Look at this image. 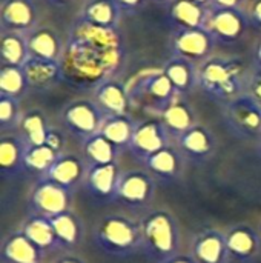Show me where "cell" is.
I'll list each match as a JSON object with an SVG mask.
<instances>
[{"instance_id":"6da1fadb","label":"cell","mask_w":261,"mask_h":263,"mask_svg":"<svg viewBox=\"0 0 261 263\" xmlns=\"http://www.w3.org/2000/svg\"><path fill=\"white\" fill-rule=\"evenodd\" d=\"M142 253L152 262L163 263L180 254L182 231L175 216L166 210L148 213L142 220Z\"/></svg>"},{"instance_id":"7a4b0ae2","label":"cell","mask_w":261,"mask_h":263,"mask_svg":"<svg viewBox=\"0 0 261 263\" xmlns=\"http://www.w3.org/2000/svg\"><path fill=\"white\" fill-rule=\"evenodd\" d=\"M92 240L106 256L128 259L142 251V227L126 216L111 214L94 225Z\"/></svg>"},{"instance_id":"3957f363","label":"cell","mask_w":261,"mask_h":263,"mask_svg":"<svg viewBox=\"0 0 261 263\" xmlns=\"http://www.w3.org/2000/svg\"><path fill=\"white\" fill-rule=\"evenodd\" d=\"M120 62V54H106L89 43L71 37L63 52L65 74L80 83H95L114 71Z\"/></svg>"},{"instance_id":"277c9868","label":"cell","mask_w":261,"mask_h":263,"mask_svg":"<svg viewBox=\"0 0 261 263\" xmlns=\"http://www.w3.org/2000/svg\"><path fill=\"white\" fill-rule=\"evenodd\" d=\"M245 66L237 59H212L203 63L197 74L200 88L217 100L231 102L240 96Z\"/></svg>"},{"instance_id":"5b68a950","label":"cell","mask_w":261,"mask_h":263,"mask_svg":"<svg viewBox=\"0 0 261 263\" xmlns=\"http://www.w3.org/2000/svg\"><path fill=\"white\" fill-rule=\"evenodd\" d=\"M228 128L242 139L261 136V103L251 94H240L225 106Z\"/></svg>"},{"instance_id":"8992f818","label":"cell","mask_w":261,"mask_h":263,"mask_svg":"<svg viewBox=\"0 0 261 263\" xmlns=\"http://www.w3.org/2000/svg\"><path fill=\"white\" fill-rule=\"evenodd\" d=\"M155 194V179L148 171H125L120 174L114 202L131 210L146 208Z\"/></svg>"},{"instance_id":"52a82bcc","label":"cell","mask_w":261,"mask_h":263,"mask_svg":"<svg viewBox=\"0 0 261 263\" xmlns=\"http://www.w3.org/2000/svg\"><path fill=\"white\" fill-rule=\"evenodd\" d=\"M72 196L74 193L66 190L65 186L46 179H40L29 194V211L32 214L54 217L71 210V203L74 199Z\"/></svg>"},{"instance_id":"ba28073f","label":"cell","mask_w":261,"mask_h":263,"mask_svg":"<svg viewBox=\"0 0 261 263\" xmlns=\"http://www.w3.org/2000/svg\"><path fill=\"white\" fill-rule=\"evenodd\" d=\"M103 120L105 117L100 106L88 100L72 102L63 111V122L66 128L83 142L91 136L100 133Z\"/></svg>"},{"instance_id":"9c48e42d","label":"cell","mask_w":261,"mask_h":263,"mask_svg":"<svg viewBox=\"0 0 261 263\" xmlns=\"http://www.w3.org/2000/svg\"><path fill=\"white\" fill-rule=\"evenodd\" d=\"M231 260L235 263H255L261 253L258 230L249 223H235L225 231Z\"/></svg>"},{"instance_id":"30bf717a","label":"cell","mask_w":261,"mask_h":263,"mask_svg":"<svg viewBox=\"0 0 261 263\" xmlns=\"http://www.w3.org/2000/svg\"><path fill=\"white\" fill-rule=\"evenodd\" d=\"M205 28L214 39L225 43H234L246 32L248 18L238 8H215L208 14Z\"/></svg>"},{"instance_id":"8fae6325","label":"cell","mask_w":261,"mask_h":263,"mask_svg":"<svg viewBox=\"0 0 261 263\" xmlns=\"http://www.w3.org/2000/svg\"><path fill=\"white\" fill-rule=\"evenodd\" d=\"M177 140L178 151L182 156L192 163H206L215 153V137L205 126L195 125L182 134Z\"/></svg>"},{"instance_id":"7c38bea8","label":"cell","mask_w":261,"mask_h":263,"mask_svg":"<svg viewBox=\"0 0 261 263\" xmlns=\"http://www.w3.org/2000/svg\"><path fill=\"white\" fill-rule=\"evenodd\" d=\"M197 263H229L231 256L228 251L225 233L215 228L200 231L191 243L189 253Z\"/></svg>"},{"instance_id":"4fadbf2b","label":"cell","mask_w":261,"mask_h":263,"mask_svg":"<svg viewBox=\"0 0 261 263\" xmlns=\"http://www.w3.org/2000/svg\"><path fill=\"white\" fill-rule=\"evenodd\" d=\"M169 139L171 136L162 122H145V123L135 125V131H134L129 149L132 156H135L138 160L143 162L151 154L168 146Z\"/></svg>"},{"instance_id":"5bb4252c","label":"cell","mask_w":261,"mask_h":263,"mask_svg":"<svg viewBox=\"0 0 261 263\" xmlns=\"http://www.w3.org/2000/svg\"><path fill=\"white\" fill-rule=\"evenodd\" d=\"M212 35L206 28H185L174 35L172 46L177 57L189 62L205 59L212 49Z\"/></svg>"},{"instance_id":"9a60e30c","label":"cell","mask_w":261,"mask_h":263,"mask_svg":"<svg viewBox=\"0 0 261 263\" xmlns=\"http://www.w3.org/2000/svg\"><path fill=\"white\" fill-rule=\"evenodd\" d=\"M183 160L185 157L182 156L178 148L175 149L168 145L146 157L142 163L154 179L160 180L162 183H174L180 179L183 173Z\"/></svg>"},{"instance_id":"2e32d148","label":"cell","mask_w":261,"mask_h":263,"mask_svg":"<svg viewBox=\"0 0 261 263\" xmlns=\"http://www.w3.org/2000/svg\"><path fill=\"white\" fill-rule=\"evenodd\" d=\"M117 163L91 165L86 171L85 186L88 193L98 202H114L117 183L120 179Z\"/></svg>"},{"instance_id":"e0dca14e","label":"cell","mask_w":261,"mask_h":263,"mask_svg":"<svg viewBox=\"0 0 261 263\" xmlns=\"http://www.w3.org/2000/svg\"><path fill=\"white\" fill-rule=\"evenodd\" d=\"M71 37L83 40L106 54H122V40L114 26H100L82 20L74 26Z\"/></svg>"},{"instance_id":"ac0fdd59","label":"cell","mask_w":261,"mask_h":263,"mask_svg":"<svg viewBox=\"0 0 261 263\" xmlns=\"http://www.w3.org/2000/svg\"><path fill=\"white\" fill-rule=\"evenodd\" d=\"M88 168L83 160L72 154H60L55 162L49 166V170L40 176V179H46L65 186L69 191H75L80 183L85 182Z\"/></svg>"},{"instance_id":"d6986e66","label":"cell","mask_w":261,"mask_h":263,"mask_svg":"<svg viewBox=\"0 0 261 263\" xmlns=\"http://www.w3.org/2000/svg\"><path fill=\"white\" fill-rule=\"evenodd\" d=\"M28 143L23 137L3 134L0 139V174L3 180H12L26 171L25 153Z\"/></svg>"},{"instance_id":"ffe728a7","label":"cell","mask_w":261,"mask_h":263,"mask_svg":"<svg viewBox=\"0 0 261 263\" xmlns=\"http://www.w3.org/2000/svg\"><path fill=\"white\" fill-rule=\"evenodd\" d=\"M43 251L22 231L8 234L2 242V263H42Z\"/></svg>"},{"instance_id":"44dd1931","label":"cell","mask_w":261,"mask_h":263,"mask_svg":"<svg viewBox=\"0 0 261 263\" xmlns=\"http://www.w3.org/2000/svg\"><path fill=\"white\" fill-rule=\"evenodd\" d=\"M160 122L174 139H178L182 134L197 125L192 108L182 97H174L165 108H162Z\"/></svg>"},{"instance_id":"7402d4cb","label":"cell","mask_w":261,"mask_h":263,"mask_svg":"<svg viewBox=\"0 0 261 263\" xmlns=\"http://www.w3.org/2000/svg\"><path fill=\"white\" fill-rule=\"evenodd\" d=\"M175 92L177 91H175L172 82L162 71V72L148 74L146 77L138 79L134 83V91H131L129 96L131 94L146 96V97H149V100L160 103V108H165L175 97Z\"/></svg>"},{"instance_id":"603a6c76","label":"cell","mask_w":261,"mask_h":263,"mask_svg":"<svg viewBox=\"0 0 261 263\" xmlns=\"http://www.w3.org/2000/svg\"><path fill=\"white\" fill-rule=\"evenodd\" d=\"M20 231L28 239H31L43 253L62 250V245L55 236V231L49 217H45L40 214H31L23 222Z\"/></svg>"},{"instance_id":"cb8c5ba5","label":"cell","mask_w":261,"mask_h":263,"mask_svg":"<svg viewBox=\"0 0 261 263\" xmlns=\"http://www.w3.org/2000/svg\"><path fill=\"white\" fill-rule=\"evenodd\" d=\"M37 18L35 6L31 0H5L2 6V23L12 32L29 29Z\"/></svg>"},{"instance_id":"d4e9b609","label":"cell","mask_w":261,"mask_h":263,"mask_svg":"<svg viewBox=\"0 0 261 263\" xmlns=\"http://www.w3.org/2000/svg\"><path fill=\"white\" fill-rule=\"evenodd\" d=\"M28 85L31 88H48L62 74V65L58 60H46L29 55L22 65Z\"/></svg>"},{"instance_id":"484cf974","label":"cell","mask_w":261,"mask_h":263,"mask_svg":"<svg viewBox=\"0 0 261 263\" xmlns=\"http://www.w3.org/2000/svg\"><path fill=\"white\" fill-rule=\"evenodd\" d=\"M97 103L109 116H126L129 108V92L117 82H103L97 89Z\"/></svg>"},{"instance_id":"4316f807","label":"cell","mask_w":261,"mask_h":263,"mask_svg":"<svg viewBox=\"0 0 261 263\" xmlns=\"http://www.w3.org/2000/svg\"><path fill=\"white\" fill-rule=\"evenodd\" d=\"M55 236L62 245V250H72L75 248L83 237V227L80 219L69 210L54 217H49Z\"/></svg>"},{"instance_id":"83f0119b","label":"cell","mask_w":261,"mask_h":263,"mask_svg":"<svg viewBox=\"0 0 261 263\" xmlns=\"http://www.w3.org/2000/svg\"><path fill=\"white\" fill-rule=\"evenodd\" d=\"M169 17L175 25L180 26V29L205 28L208 20L205 6L192 0H174L169 8Z\"/></svg>"},{"instance_id":"f1b7e54d","label":"cell","mask_w":261,"mask_h":263,"mask_svg":"<svg viewBox=\"0 0 261 263\" xmlns=\"http://www.w3.org/2000/svg\"><path fill=\"white\" fill-rule=\"evenodd\" d=\"M26 40H28L29 55L46 59V60H58L62 54V46L57 35L51 29L48 28L35 29Z\"/></svg>"},{"instance_id":"f546056e","label":"cell","mask_w":261,"mask_h":263,"mask_svg":"<svg viewBox=\"0 0 261 263\" xmlns=\"http://www.w3.org/2000/svg\"><path fill=\"white\" fill-rule=\"evenodd\" d=\"M135 131V125L126 116H108L103 120L100 133L112 142L118 149L129 148L132 136Z\"/></svg>"},{"instance_id":"4dcf8cb0","label":"cell","mask_w":261,"mask_h":263,"mask_svg":"<svg viewBox=\"0 0 261 263\" xmlns=\"http://www.w3.org/2000/svg\"><path fill=\"white\" fill-rule=\"evenodd\" d=\"M83 153L91 165H106L115 163L118 148L102 133H97L83 142Z\"/></svg>"},{"instance_id":"1f68e13d","label":"cell","mask_w":261,"mask_h":263,"mask_svg":"<svg viewBox=\"0 0 261 263\" xmlns=\"http://www.w3.org/2000/svg\"><path fill=\"white\" fill-rule=\"evenodd\" d=\"M163 72L172 82V85L178 94H182V92L185 94V92L191 91L197 82V76L194 72L192 62H189L183 57H174L172 60H169L166 63Z\"/></svg>"},{"instance_id":"d6a6232c","label":"cell","mask_w":261,"mask_h":263,"mask_svg":"<svg viewBox=\"0 0 261 263\" xmlns=\"http://www.w3.org/2000/svg\"><path fill=\"white\" fill-rule=\"evenodd\" d=\"M117 0H89L82 12V20L100 26H115L118 18Z\"/></svg>"},{"instance_id":"836d02e7","label":"cell","mask_w":261,"mask_h":263,"mask_svg":"<svg viewBox=\"0 0 261 263\" xmlns=\"http://www.w3.org/2000/svg\"><path fill=\"white\" fill-rule=\"evenodd\" d=\"M0 57L2 65L22 66L29 57L28 40L18 32L9 31L8 34H3L0 42Z\"/></svg>"},{"instance_id":"e575fe53","label":"cell","mask_w":261,"mask_h":263,"mask_svg":"<svg viewBox=\"0 0 261 263\" xmlns=\"http://www.w3.org/2000/svg\"><path fill=\"white\" fill-rule=\"evenodd\" d=\"M20 128L23 133V140L28 145H45L48 133L51 129L46 123L45 116L38 109L28 111L20 120Z\"/></svg>"},{"instance_id":"d590c367","label":"cell","mask_w":261,"mask_h":263,"mask_svg":"<svg viewBox=\"0 0 261 263\" xmlns=\"http://www.w3.org/2000/svg\"><path fill=\"white\" fill-rule=\"evenodd\" d=\"M58 156H60V153H57L46 143L45 145H28L26 153H25L26 171H32V173L43 176Z\"/></svg>"},{"instance_id":"8d00e7d4","label":"cell","mask_w":261,"mask_h":263,"mask_svg":"<svg viewBox=\"0 0 261 263\" xmlns=\"http://www.w3.org/2000/svg\"><path fill=\"white\" fill-rule=\"evenodd\" d=\"M28 80L25 77V72L22 66H11V65H2L0 69V92L2 96L9 97H20L25 89L28 88Z\"/></svg>"},{"instance_id":"74e56055","label":"cell","mask_w":261,"mask_h":263,"mask_svg":"<svg viewBox=\"0 0 261 263\" xmlns=\"http://www.w3.org/2000/svg\"><path fill=\"white\" fill-rule=\"evenodd\" d=\"M18 103L17 99L9 96L0 97V125L2 129H11L18 123Z\"/></svg>"},{"instance_id":"f35d334b","label":"cell","mask_w":261,"mask_h":263,"mask_svg":"<svg viewBox=\"0 0 261 263\" xmlns=\"http://www.w3.org/2000/svg\"><path fill=\"white\" fill-rule=\"evenodd\" d=\"M249 94L261 103V69H257L249 80Z\"/></svg>"},{"instance_id":"ab89813d","label":"cell","mask_w":261,"mask_h":263,"mask_svg":"<svg viewBox=\"0 0 261 263\" xmlns=\"http://www.w3.org/2000/svg\"><path fill=\"white\" fill-rule=\"evenodd\" d=\"M46 145L51 146L52 149H55L57 153L62 154V148H63V145H65L62 134H60L58 131H55V129H49L48 137H46Z\"/></svg>"},{"instance_id":"60d3db41","label":"cell","mask_w":261,"mask_h":263,"mask_svg":"<svg viewBox=\"0 0 261 263\" xmlns=\"http://www.w3.org/2000/svg\"><path fill=\"white\" fill-rule=\"evenodd\" d=\"M243 0H212L215 8H238Z\"/></svg>"},{"instance_id":"b9f144b4","label":"cell","mask_w":261,"mask_h":263,"mask_svg":"<svg viewBox=\"0 0 261 263\" xmlns=\"http://www.w3.org/2000/svg\"><path fill=\"white\" fill-rule=\"evenodd\" d=\"M163 263H197L194 260V257L191 256V254H177V256H174L172 259H169V260H166V262Z\"/></svg>"},{"instance_id":"7bdbcfd3","label":"cell","mask_w":261,"mask_h":263,"mask_svg":"<svg viewBox=\"0 0 261 263\" xmlns=\"http://www.w3.org/2000/svg\"><path fill=\"white\" fill-rule=\"evenodd\" d=\"M145 0H117L118 6L123 9H137Z\"/></svg>"},{"instance_id":"ee69618b","label":"cell","mask_w":261,"mask_h":263,"mask_svg":"<svg viewBox=\"0 0 261 263\" xmlns=\"http://www.w3.org/2000/svg\"><path fill=\"white\" fill-rule=\"evenodd\" d=\"M252 20L261 28V0H257L252 6Z\"/></svg>"},{"instance_id":"f6af8a7d","label":"cell","mask_w":261,"mask_h":263,"mask_svg":"<svg viewBox=\"0 0 261 263\" xmlns=\"http://www.w3.org/2000/svg\"><path fill=\"white\" fill-rule=\"evenodd\" d=\"M54 263H86V262H85L83 259H80V257L74 256V254H65V256L58 257V259H57Z\"/></svg>"},{"instance_id":"bcb514c9","label":"cell","mask_w":261,"mask_h":263,"mask_svg":"<svg viewBox=\"0 0 261 263\" xmlns=\"http://www.w3.org/2000/svg\"><path fill=\"white\" fill-rule=\"evenodd\" d=\"M255 63L258 65V69H261V39L255 45Z\"/></svg>"},{"instance_id":"7dc6e473","label":"cell","mask_w":261,"mask_h":263,"mask_svg":"<svg viewBox=\"0 0 261 263\" xmlns=\"http://www.w3.org/2000/svg\"><path fill=\"white\" fill-rule=\"evenodd\" d=\"M192 2H195V3H198V5H202V6H206V3H208L209 0H192Z\"/></svg>"},{"instance_id":"c3c4849f","label":"cell","mask_w":261,"mask_h":263,"mask_svg":"<svg viewBox=\"0 0 261 263\" xmlns=\"http://www.w3.org/2000/svg\"><path fill=\"white\" fill-rule=\"evenodd\" d=\"M52 2H55V3H68L71 0H52Z\"/></svg>"},{"instance_id":"681fc988","label":"cell","mask_w":261,"mask_h":263,"mask_svg":"<svg viewBox=\"0 0 261 263\" xmlns=\"http://www.w3.org/2000/svg\"><path fill=\"white\" fill-rule=\"evenodd\" d=\"M154 2H157V3H165V2H169V0H154Z\"/></svg>"},{"instance_id":"f907efd6","label":"cell","mask_w":261,"mask_h":263,"mask_svg":"<svg viewBox=\"0 0 261 263\" xmlns=\"http://www.w3.org/2000/svg\"><path fill=\"white\" fill-rule=\"evenodd\" d=\"M257 230H258V234H260V239H261V223H260V227H258Z\"/></svg>"}]
</instances>
